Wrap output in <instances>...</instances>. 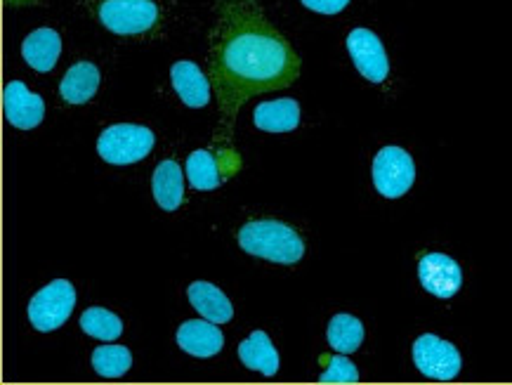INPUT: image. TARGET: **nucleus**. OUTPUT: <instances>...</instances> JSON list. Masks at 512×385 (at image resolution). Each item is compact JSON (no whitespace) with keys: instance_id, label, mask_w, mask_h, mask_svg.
<instances>
[{"instance_id":"9b49d317","label":"nucleus","mask_w":512,"mask_h":385,"mask_svg":"<svg viewBox=\"0 0 512 385\" xmlns=\"http://www.w3.org/2000/svg\"><path fill=\"white\" fill-rule=\"evenodd\" d=\"M177 345L187 355L206 360V357L218 355L225 348V336H222L218 324L210 322V319H206V322L203 319H189L177 329Z\"/></svg>"},{"instance_id":"f3484780","label":"nucleus","mask_w":512,"mask_h":385,"mask_svg":"<svg viewBox=\"0 0 512 385\" xmlns=\"http://www.w3.org/2000/svg\"><path fill=\"white\" fill-rule=\"evenodd\" d=\"M253 121L265 133H291L300 126V104L295 100L262 102L255 107Z\"/></svg>"},{"instance_id":"4be33fe9","label":"nucleus","mask_w":512,"mask_h":385,"mask_svg":"<svg viewBox=\"0 0 512 385\" xmlns=\"http://www.w3.org/2000/svg\"><path fill=\"white\" fill-rule=\"evenodd\" d=\"M81 329L88 336L97 338V341L111 343L123 334L121 317L104 308H88L81 315Z\"/></svg>"},{"instance_id":"a211bd4d","label":"nucleus","mask_w":512,"mask_h":385,"mask_svg":"<svg viewBox=\"0 0 512 385\" xmlns=\"http://www.w3.org/2000/svg\"><path fill=\"white\" fill-rule=\"evenodd\" d=\"M239 360L246 369L260 371L262 376H277L279 371V352L265 331H253L244 343L239 345Z\"/></svg>"},{"instance_id":"412c9836","label":"nucleus","mask_w":512,"mask_h":385,"mask_svg":"<svg viewBox=\"0 0 512 385\" xmlns=\"http://www.w3.org/2000/svg\"><path fill=\"white\" fill-rule=\"evenodd\" d=\"M133 367V355L126 345H100L93 352V369L102 378H121Z\"/></svg>"},{"instance_id":"ddd939ff","label":"nucleus","mask_w":512,"mask_h":385,"mask_svg":"<svg viewBox=\"0 0 512 385\" xmlns=\"http://www.w3.org/2000/svg\"><path fill=\"white\" fill-rule=\"evenodd\" d=\"M59 52H62V38L55 29H36L34 34H29L22 43V57L31 69L48 74L55 69L59 60Z\"/></svg>"},{"instance_id":"1a4fd4ad","label":"nucleus","mask_w":512,"mask_h":385,"mask_svg":"<svg viewBox=\"0 0 512 385\" xmlns=\"http://www.w3.org/2000/svg\"><path fill=\"white\" fill-rule=\"evenodd\" d=\"M418 277L423 289L437 298H454L463 284L461 265L446 253H428L420 258Z\"/></svg>"},{"instance_id":"6ab92c4d","label":"nucleus","mask_w":512,"mask_h":385,"mask_svg":"<svg viewBox=\"0 0 512 385\" xmlns=\"http://www.w3.org/2000/svg\"><path fill=\"white\" fill-rule=\"evenodd\" d=\"M364 341V324L352 315H336L328 322V343L333 350L350 355L357 352Z\"/></svg>"},{"instance_id":"4468645a","label":"nucleus","mask_w":512,"mask_h":385,"mask_svg":"<svg viewBox=\"0 0 512 385\" xmlns=\"http://www.w3.org/2000/svg\"><path fill=\"white\" fill-rule=\"evenodd\" d=\"M152 192L156 204L163 211H177L185 201V178H182V168L175 161H161L156 166L154 178H152Z\"/></svg>"},{"instance_id":"20e7f679","label":"nucleus","mask_w":512,"mask_h":385,"mask_svg":"<svg viewBox=\"0 0 512 385\" xmlns=\"http://www.w3.org/2000/svg\"><path fill=\"white\" fill-rule=\"evenodd\" d=\"M76 305V289L74 284L67 279H55L48 286H43L41 291L31 298L29 303V319L34 324V329L43 331H55L59 326L67 324Z\"/></svg>"},{"instance_id":"7ed1b4c3","label":"nucleus","mask_w":512,"mask_h":385,"mask_svg":"<svg viewBox=\"0 0 512 385\" xmlns=\"http://www.w3.org/2000/svg\"><path fill=\"white\" fill-rule=\"evenodd\" d=\"M154 149V133L135 123H116L109 126L97 140V152L107 163L114 166H130L147 159Z\"/></svg>"},{"instance_id":"dca6fc26","label":"nucleus","mask_w":512,"mask_h":385,"mask_svg":"<svg viewBox=\"0 0 512 385\" xmlns=\"http://www.w3.org/2000/svg\"><path fill=\"white\" fill-rule=\"evenodd\" d=\"M189 303L199 312L203 319H210L215 324H227L234 317V308L229 303V298L222 293L218 286L208 282H194L187 289Z\"/></svg>"},{"instance_id":"2eb2a0df","label":"nucleus","mask_w":512,"mask_h":385,"mask_svg":"<svg viewBox=\"0 0 512 385\" xmlns=\"http://www.w3.org/2000/svg\"><path fill=\"white\" fill-rule=\"evenodd\" d=\"M100 88V69L93 62H78L64 74L59 83V95L69 104L90 102Z\"/></svg>"},{"instance_id":"f257e3e1","label":"nucleus","mask_w":512,"mask_h":385,"mask_svg":"<svg viewBox=\"0 0 512 385\" xmlns=\"http://www.w3.org/2000/svg\"><path fill=\"white\" fill-rule=\"evenodd\" d=\"M210 71L222 109L232 116L251 97L291 86L300 60L258 12L227 10L213 36Z\"/></svg>"},{"instance_id":"423d86ee","label":"nucleus","mask_w":512,"mask_h":385,"mask_svg":"<svg viewBox=\"0 0 512 385\" xmlns=\"http://www.w3.org/2000/svg\"><path fill=\"white\" fill-rule=\"evenodd\" d=\"M416 166L402 147H383L373 159V185L383 197L399 199L413 187Z\"/></svg>"},{"instance_id":"f8f14e48","label":"nucleus","mask_w":512,"mask_h":385,"mask_svg":"<svg viewBox=\"0 0 512 385\" xmlns=\"http://www.w3.org/2000/svg\"><path fill=\"white\" fill-rule=\"evenodd\" d=\"M170 81H173L177 97L187 107L199 109L210 102V83L194 62H175L173 69H170Z\"/></svg>"},{"instance_id":"6e6552de","label":"nucleus","mask_w":512,"mask_h":385,"mask_svg":"<svg viewBox=\"0 0 512 385\" xmlns=\"http://www.w3.org/2000/svg\"><path fill=\"white\" fill-rule=\"evenodd\" d=\"M347 50L354 67L366 81L371 83H383L387 74H390V60H387V52L380 43V38L369 29H354L347 36Z\"/></svg>"},{"instance_id":"aec40b11","label":"nucleus","mask_w":512,"mask_h":385,"mask_svg":"<svg viewBox=\"0 0 512 385\" xmlns=\"http://www.w3.org/2000/svg\"><path fill=\"white\" fill-rule=\"evenodd\" d=\"M187 178L192 182V187L201 189V192H210V189H218L222 185L218 161L206 149H196V152L189 154Z\"/></svg>"},{"instance_id":"5701e85b","label":"nucleus","mask_w":512,"mask_h":385,"mask_svg":"<svg viewBox=\"0 0 512 385\" xmlns=\"http://www.w3.org/2000/svg\"><path fill=\"white\" fill-rule=\"evenodd\" d=\"M357 381H359V371L345 355L333 357V360L328 362V369L319 376V383H357Z\"/></svg>"},{"instance_id":"b1692460","label":"nucleus","mask_w":512,"mask_h":385,"mask_svg":"<svg viewBox=\"0 0 512 385\" xmlns=\"http://www.w3.org/2000/svg\"><path fill=\"white\" fill-rule=\"evenodd\" d=\"M300 3H303L305 8L319 12V15H338V12H343L347 8L350 0H300Z\"/></svg>"},{"instance_id":"9d476101","label":"nucleus","mask_w":512,"mask_h":385,"mask_svg":"<svg viewBox=\"0 0 512 385\" xmlns=\"http://www.w3.org/2000/svg\"><path fill=\"white\" fill-rule=\"evenodd\" d=\"M3 114L19 130H31L43 121L45 104L22 81H12L3 90Z\"/></svg>"},{"instance_id":"0eeeda50","label":"nucleus","mask_w":512,"mask_h":385,"mask_svg":"<svg viewBox=\"0 0 512 385\" xmlns=\"http://www.w3.org/2000/svg\"><path fill=\"white\" fill-rule=\"evenodd\" d=\"M413 362L423 376L432 381H451L461 374V352L454 343L435 334H423L413 343Z\"/></svg>"},{"instance_id":"f03ea898","label":"nucleus","mask_w":512,"mask_h":385,"mask_svg":"<svg viewBox=\"0 0 512 385\" xmlns=\"http://www.w3.org/2000/svg\"><path fill=\"white\" fill-rule=\"evenodd\" d=\"M239 246L255 258L277 265H295L305 256V241L279 220H253L239 230Z\"/></svg>"},{"instance_id":"39448f33","label":"nucleus","mask_w":512,"mask_h":385,"mask_svg":"<svg viewBox=\"0 0 512 385\" xmlns=\"http://www.w3.org/2000/svg\"><path fill=\"white\" fill-rule=\"evenodd\" d=\"M97 15L114 34L137 36L156 24L159 8H156L154 0H102Z\"/></svg>"}]
</instances>
